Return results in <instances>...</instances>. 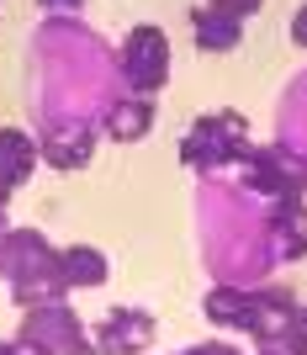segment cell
<instances>
[{
	"instance_id": "cell-20",
	"label": "cell",
	"mask_w": 307,
	"mask_h": 355,
	"mask_svg": "<svg viewBox=\"0 0 307 355\" xmlns=\"http://www.w3.org/2000/svg\"><path fill=\"white\" fill-rule=\"evenodd\" d=\"M292 43H297V48L307 53V0H302V6L292 11Z\"/></svg>"
},
{
	"instance_id": "cell-21",
	"label": "cell",
	"mask_w": 307,
	"mask_h": 355,
	"mask_svg": "<svg viewBox=\"0 0 307 355\" xmlns=\"http://www.w3.org/2000/svg\"><path fill=\"white\" fill-rule=\"evenodd\" d=\"M292 334L307 345V302H297V318H292Z\"/></svg>"
},
{
	"instance_id": "cell-13",
	"label": "cell",
	"mask_w": 307,
	"mask_h": 355,
	"mask_svg": "<svg viewBox=\"0 0 307 355\" xmlns=\"http://www.w3.org/2000/svg\"><path fill=\"white\" fill-rule=\"evenodd\" d=\"M191 43H196V53H212V59L238 53V43H244V21L228 16V11H212V6H196V11H191Z\"/></svg>"
},
{
	"instance_id": "cell-10",
	"label": "cell",
	"mask_w": 307,
	"mask_h": 355,
	"mask_svg": "<svg viewBox=\"0 0 307 355\" xmlns=\"http://www.w3.org/2000/svg\"><path fill=\"white\" fill-rule=\"evenodd\" d=\"M154 117H159L154 96H132V90H122V96H106L96 128H101V138H112V144H143V138L154 133Z\"/></svg>"
},
{
	"instance_id": "cell-8",
	"label": "cell",
	"mask_w": 307,
	"mask_h": 355,
	"mask_svg": "<svg viewBox=\"0 0 307 355\" xmlns=\"http://www.w3.org/2000/svg\"><path fill=\"white\" fill-rule=\"evenodd\" d=\"M260 308H265V282L254 286H238V282H212L202 292V318L222 334H249L254 340V324H260Z\"/></svg>"
},
{
	"instance_id": "cell-5",
	"label": "cell",
	"mask_w": 307,
	"mask_h": 355,
	"mask_svg": "<svg viewBox=\"0 0 307 355\" xmlns=\"http://www.w3.org/2000/svg\"><path fill=\"white\" fill-rule=\"evenodd\" d=\"M37 159L48 164V170H85L90 159H96V144H101V128H96V117H85V112H48L43 122H37Z\"/></svg>"
},
{
	"instance_id": "cell-11",
	"label": "cell",
	"mask_w": 307,
	"mask_h": 355,
	"mask_svg": "<svg viewBox=\"0 0 307 355\" xmlns=\"http://www.w3.org/2000/svg\"><path fill=\"white\" fill-rule=\"evenodd\" d=\"M37 138L27 128H0V196L11 202L32 175H37Z\"/></svg>"
},
{
	"instance_id": "cell-6",
	"label": "cell",
	"mask_w": 307,
	"mask_h": 355,
	"mask_svg": "<svg viewBox=\"0 0 307 355\" xmlns=\"http://www.w3.org/2000/svg\"><path fill=\"white\" fill-rule=\"evenodd\" d=\"M16 334L27 345H37V350H48V355H96L90 350V329H85V318L69 308V297H48L37 308H21Z\"/></svg>"
},
{
	"instance_id": "cell-18",
	"label": "cell",
	"mask_w": 307,
	"mask_h": 355,
	"mask_svg": "<svg viewBox=\"0 0 307 355\" xmlns=\"http://www.w3.org/2000/svg\"><path fill=\"white\" fill-rule=\"evenodd\" d=\"M0 355H48V350H37V345H27L21 334H0Z\"/></svg>"
},
{
	"instance_id": "cell-2",
	"label": "cell",
	"mask_w": 307,
	"mask_h": 355,
	"mask_svg": "<svg viewBox=\"0 0 307 355\" xmlns=\"http://www.w3.org/2000/svg\"><path fill=\"white\" fill-rule=\"evenodd\" d=\"M249 148H254L249 117L234 112V106H218V112H202V117L186 128V138H180V164L202 180H222L249 159Z\"/></svg>"
},
{
	"instance_id": "cell-12",
	"label": "cell",
	"mask_w": 307,
	"mask_h": 355,
	"mask_svg": "<svg viewBox=\"0 0 307 355\" xmlns=\"http://www.w3.org/2000/svg\"><path fill=\"white\" fill-rule=\"evenodd\" d=\"M59 282L64 292H101L112 282V260L96 244H59Z\"/></svg>"
},
{
	"instance_id": "cell-22",
	"label": "cell",
	"mask_w": 307,
	"mask_h": 355,
	"mask_svg": "<svg viewBox=\"0 0 307 355\" xmlns=\"http://www.w3.org/2000/svg\"><path fill=\"white\" fill-rule=\"evenodd\" d=\"M0 228H11V202L0 196Z\"/></svg>"
},
{
	"instance_id": "cell-14",
	"label": "cell",
	"mask_w": 307,
	"mask_h": 355,
	"mask_svg": "<svg viewBox=\"0 0 307 355\" xmlns=\"http://www.w3.org/2000/svg\"><path fill=\"white\" fill-rule=\"evenodd\" d=\"M281 144H292L307 154V74L286 90V101H281Z\"/></svg>"
},
{
	"instance_id": "cell-4",
	"label": "cell",
	"mask_w": 307,
	"mask_h": 355,
	"mask_svg": "<svg viewBox=\"0 0 307 355\" xmlns=\"http://www.w3.org/2000/svg\"><path fill=\"white\" fill-rule=\"evenodd\" d=\"M112 69H117L122 90L132 96H159L170 85V69H175V53H170V32L159 21H138V27L122 32L117 53H112Z\"/></svg>"
},
{
	"instance_id": "cell-17",
	"label": "cell",
	"mask_w": 307,
	"mask_h": 355,
	"mask_svg": "<svg viewBox=\"0 0 307 355\" xmlns=\"http://www.w3.org/2000/svg\"><path fill=\"white\" fill-rule=\"evenodd\" d=\"M212 11H228V16H238V21H249V16H260V6L265 0H207Z\"/></svg>"
},
{
	"instance_id": "cell-16",
	"label": "cell",
	"mask_w": 307,
	"mask_h": 355,
	"mask_svg": "<svg viewBox=\"0 0 307 355\" xmlns=\"http://www.w3.org/2000/svg\"><path fill=\"white\" fill-rule=\"evenodd\" d=\"M175 355H244L234 340H196V345H186V350H175Z\"/></svg>"
},
{
	"instance_id": "cell-1",
	"label": "cell",
	"mask_w": 307,
	"mask_h": 355,
	"mask_svg": "<svg viewBox=\"0 0 307 355\" xmlns=\"http://www.w3.org/2000/svg\"><path fill=\"white\" fill-rule=\"evenodd\" d=\"M0 282L16 308H37L48 297H69L59 282V244L43 228H0Z\"/></svg>"
},
{
	"instance_id": "cell-3",
	"label": "cell",
	"mask_w": 307,
	"mask_h": 355,
	"mask_svg": "<svg viewBox=\"0 0 307 355\" xmlns=\"http://www.w3.org/2000/svg\"><path fill=\"white\" fill-rule=\"evenodd\" d=\"M234 180L249 202H265V207L270 202H307V154L281 138L254 144L249 159L234 170Z\"/></svg>"
},
{
	"instance_id": "cell-7",
	"label": "cell",
	"mask_w": 307,
	"mask_h": 355,
	"mask_svg": "<svg viewBox=\"0 0 307 355\" xmlns=\"http://www.w3.org/2000/svg\"><path fill=\"white\" fill-rule=\"evenodd\" d=\"M154 340H159V318L138 302H122V308H112L106 318L90 324V350L96 355H148Z\"/></svg>"
},
{
	"instance_id": "cell-19",
	"label": "cell",
	"mask_w": 307,
	"mask_h": 355,
	"mask_svg": "<svg viewBox=\"0 0 307 355\" xmlns=\"http://www.w3.org/2000/svg\"><path fill=\"white\" fill-rule=\"evenodd\" d=\"M37 11H48V16H74V11H85V0H37Z\"/></svg>"
},
{
	"instance_id": "cell-9",
	"label": "cell",
	"mask_w": 307,
	"mask_h": 355,
	"mask_svg": "<svg viewBox=\"0 0 307 355\" xmlns=\"http://www.w3.org/2000/svg\"><path fill=\"white\" fill-rule=\"evenodd\" d=\"M260 239L270 250V266L307 260V202H270L260 212Z\"/></svg>"
},
{
	"instance_id": "cell-15",
	"label": "cell",
	"mask_w": 307,
	"mask_h": 355,
	"mask_svg": "<svg viewBox=\"0 0 307 355\" xmlns=\"http://www.w3.org/2000/svg\"><path fill=\"white\" fill-rule=\"evenodd\" d=\"M254 355H307L297 334H276V340H254Z\"/></svg>"
}]
</instances>
